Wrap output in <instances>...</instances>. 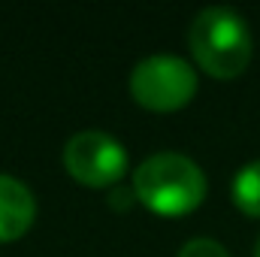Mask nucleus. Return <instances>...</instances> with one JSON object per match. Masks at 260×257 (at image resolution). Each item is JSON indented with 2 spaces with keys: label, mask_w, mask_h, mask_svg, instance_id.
<instances>
[{
  "label": "nucleus",
  "mask_w": 260,
  "mask_h": 257,
  "mask_svg": "<svg viewBox=\"0 0 260 257\" xmlns=\"http://www.w3.org/2000/svg\"><path fill=\"white\" fill-rule=\"evenodd\" d=\"M233 200L245 215H257L260 218V157L248 160L233 176Z\"/></svg>",
  "instance_id": "obj_6"
},
{
  "label": "nucleus",
  "mask_w": 260,
  "mask_h": 257,
  "mask_svg": "<svg viewBox=\"0 0 260 257\" xmlns=\"http://www.w3.org/2000/svg\"><path fill=\"white\" fill-rule=\"evenodd\" d=\"M67 173L91 188H109L115 185L127 170V151L124 145L103 133V130H82L70 136L64 145Z\"/></svg>",
  "instance_id": "obj_4"
},
{
  "label": "nucleus",
  "mask_w": 260,
  "mask_h": 257,
  "mask_svg": "<svg viewBox=\"0 0 260 257\" xmlns=\"http://www.w3.org/2000/svg\"><path fill=\"white\" fill-rule=\"evenodd\" d=\"M254 257H260V236H257V242H254Z\"/></svg>",
  "instance_id": "obj_8"
},
{
  "label": "nucleus",
  "mask_w": 260,
  "mask_h": 257,
  "mask_svg": "<svg viewBox=\"0 0 260 257\" xmlns=\"http://www.w3.org/2000/svg\"><path fill=\"white\" fill-rule=\"evenodd\" d=\"M197 91V73L179 55H148L130 73V94L139 106L170 112L185 106Z\"/></svg>",
  "instance_id": "obj_3"
},
{
  "label": "nucleus",
  "mask_w": 260,
  "mask_h": 257,
  "mask_svg": "<svg viewBox=\"0 0 260 257\" xmlns=\"http://www.w3.org/2000/svg\"><path fill=\"white\" fill-rule=\"evenodd\" d=\"M188 43L197 64L218 79L239 76L251 61V30L245 18L230 6H206L197 12L188 30Z\"/></svg>",
  "instance_id": "obj_2"
},
{
  "label": "nucleus",
  "mask_w": 260,
  "mask_h": 257,
  "mask_svg": "<svg viewBox=\"0 0 260 257\" xmlns=\"http://www.w3.org/2000/svg\"><path fill=\"white\" fill-rule=\"evenodd\" d=\"M133 197L160 215H185L206 197V173L179 151H157L133 173Z\"/></svg>",
  "instance_id": "obj_1"
},
{
  "label": "nucleus",
  "mask_w": 260,
  "mask_h": 257,
  "mask_svg": "<svg viewBox=\"0 0 260 257\" xmlns=\"http://www.w3.org/2000/svg\"><path fill=\"white\" fill-rule=\"evenodd\" d=\"M37 218V200L30 188L0 173V242H12L30 230Z\"/></svg>",
  "instance_id": "obj_5"
},
{
  "label": "nucleus",
  "mask_w": 260,
  "mask_h": 257,
  "mask_svg": "<svg viewBox=\"0 0 260 257\" xmlns=\"http://www.w3.org/2000/svg\"><path fill=\"white\" fill-rule=\"evenodd\" d=\"M179 257H230V251H227L218 239L197 236V239H188V242L182 245Z\"/></svg>",
  "instance_id": "obj_7"
}]
</instances>
